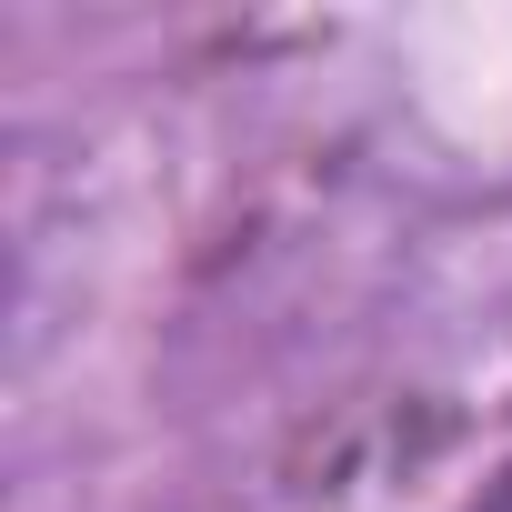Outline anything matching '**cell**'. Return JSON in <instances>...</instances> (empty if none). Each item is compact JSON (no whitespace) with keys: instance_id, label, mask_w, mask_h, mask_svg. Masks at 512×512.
<instances>
[{"instance_id":"1","label":"cell","mask_w":512,"mask_h":512,"mask_svg":"<svg viewBox=\"0 0 512 512\" xmlns=\"http://www.w3.org/2000/svg\"><path fill=\"white\" fill-rule=\"evenodd\" d=\"M462 512H512V462H502V472H492V482H482V492H472Z\"/></svg>"}]
</instances>
